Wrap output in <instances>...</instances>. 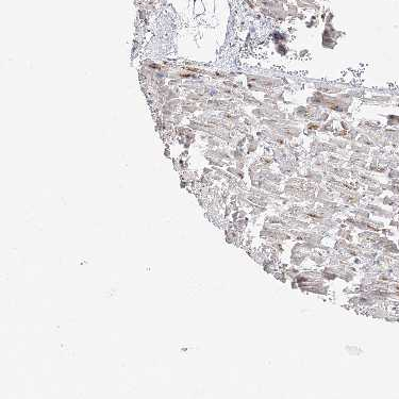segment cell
<instances>
[{
  "label": "cell",
  "mask_w": 399,
  "mask_h": 399,
  "mask_svg": "<svg viewBox=\"0 0 399 399\" xmlns=\"http://www.w3.org/2000/svg\"><path fill=\"white\" fill-rule=\"evenodd\" d=\"M284 273H285V275H286L287 279L294 280L298 275L300 274V270L298 268H296L295 266H291V267H288Z\"/></svg>",
  "instance_id": "6da1fadb"
},
{
  "label": "cell",
  "mask_w": 399,
  "mask_h": 399,
  "mask_svg": "<svg viewBox=\"0 0 399 399\" xmlns=\"http://www.w3.org/2000/svg\"><path fill=\"white\" fill-rule=\"evenodd\" d=\"M291 288H292V290L299 288V286H298V283H297V281H296V280H292V281H291Z\"/></svg>",
  "instance_id": "7a4b0ae2"
},
{
  "label": "cell",
  "mask_w": 399,
  "mask_h": 399,
  "mask_svg": "<svg viewBox=\"0 0 399 399\" xmlns=\"http://www.w3.org/2000/svg\"><path fill=\"white\" fill-rule=\"evenodd\" d=\"M247 217V212L244 210H239V218H245Z\"/></svg>",
  "instance_id": "3957f363"
},
{
  "label": "cell",
  "mask_w": 399,
  "mask_h": 399,
  "mask_svg": "<svg viewBox=\"0 0 399 399\" xmlns=\"http://www.w3.org/2000/svg\"><path fill=\"white\" fill-rule=\"evenodd\" d=\"M353 263L356 264V265H360V264H361V260H360V259H358V258H356L353 260Z\"/></svg>",
  "instance_id": "277c9868"
}]
</instances>
